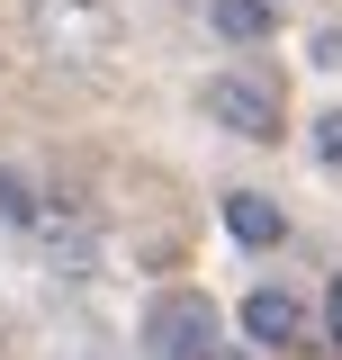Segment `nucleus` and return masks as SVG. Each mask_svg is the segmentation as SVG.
<instances>
[{"label": "nucleus", "instance_id": "nucleus-1", "mask_svg": "<svg viewBox=\"0 0 342 360\" xmlns=\"http://www.w3.org/2000/svg\"><path fill=\"white\" fill-rule=\"evenodd\" d=\"M27 27L54 63H108L127 45V9L118 0H27Z\"/></svg>", "mask_w": 342, "mask_h": 360}, {"label": "nucleus", "instance_id": "nucleus-2", "mask_svg": "<svg viewBox=\"0 0 342 360\" xmlns=\"http://www.w3.org/2000/svg\"><path fill=\"white\" fill-rule=\"evenodd\" d=\"M144 352H153V360H208L216 352V307L198 297V288L153 297V315H144Z\"/></svg>", "mask_w": 342, "mask_h": 360}, {"label": "nucleus", "instance_id": "nucleus-3", "mask_svg": "<svg viewBox=\"0 0 342 360\" xmlns=\"http://www.w3.org/2000/svg\"><path fill=\"white\" fill-rule=\"evenodd\" d=\"M208 117L253 135V144H279V82H261V72H208Z\"/></svg>", "mask_w": 342, "mask_h": 360}, {"label": "nucleus", "instance_id": "nucleus-4", "mask_svg": "<svg viewBox=\"0 0 342 360\" xmlns=\"http://www.w3.org/2000/svg\"><path fill=\"white\" fill-rule=\"evenodd\" d=\"M243 333H253L261 352H289V342L306 333V307L289 297V288H253V297H243Z\"/></svg>", "mask_w": 342, "mask_h": 360}, {"label": "nucleus", "instance_id": "nucleus-5", "mask_svg": "<svg viewBox=\"0 0 342 360\" xmlns=\"http://www.w3.org/2000/svg\"><path fill=\"white\" fill-rule=\"evenodd\" d=\"M208 18H216V37H225V45L279 37V9H270V0H208Z\"/></svg>", "mask_w": 342, "mask_h": 360}, {"label": "nucleus", "instance_id": "nucleus-6", "mask_svg": "<svg viewBox=\"0 0 342 360\" xmlns=\"http://www.w3.org/2000/svg\"><path fill=\"white\" fill-rule=\"evenodd\" d=\"M225 234L261 252V243H279V234H289V217H279L270 198H253V189H234V198H225Z\"/></svg>", "mask_w": 342, "mask_h": 360}, {"label": "nucleus", "instance_id": "nucleus-7", "mask_svg": "<svg viewBox=\"0 0 342 360\" xmlns=\"http://www.w3.org/2000/svg\"><path fill=\"white\" fill-rule=\"evenodd\" d=\"M0 217H9V225H18V234H37V189H27V180H18V172H0Z\"/></svg>", "mask_w": 342, "mask_h": 360}, {"label": "nucleus", "instance_id": "nucleus-8", "mask_svg": "<svg viewBox=\"0 0 342 360\" xmlns=\"http://www.w3.org/2000/svg\"><path fill=\"white\" fill-rule=\"evenodd\" d=\"M315 153L342 172V108H324V117H315Z\"/></svg>", "mask_w": 342, "mask_h": 360}, {"label": "nucleus", "instance_id": "nucleus-9", "mask_svg": "<svg viewBox=\"0 0 342 360\" xmlns=\"http://www.w3.org/2000/svg\"><path fill=\"white\" fill-rule=\"evenodd\" d=\"M324 324H334V342H342V279L324 288Z\"/></svg>", "mask_w": 342, "mask_h": 360}, {"label": "nucleus", "instance_id": "nucleus-10", "mask_svg": "<svg viewBox=\"0 0 342 360\" xmlns=\"http://www.w3.org/2000/svg\"><path fill=\"white\" fill-rule=\"evenodd\" d=\"M208 360H225V352H208Z\"/></svg>", "mask_w": 342, "mask_h": 360}]
</instances>
